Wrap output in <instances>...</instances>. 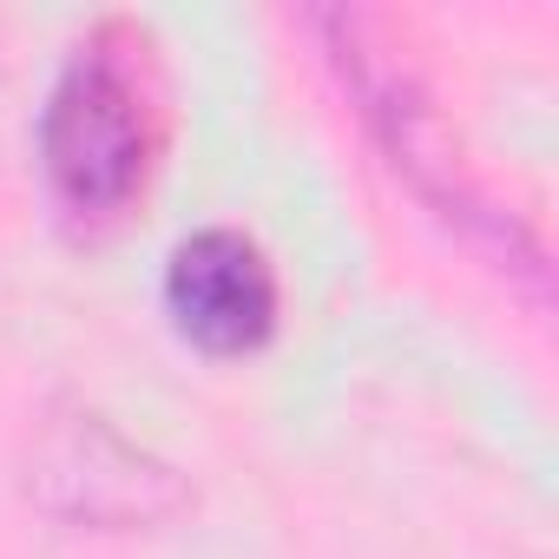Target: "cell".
I'll use <instances>...</instances> for the list:
<instances>
[{
    "mask_svg": "<svg viewBox=\"0 0 559 559\" xmlns=\"http://www.w3.org/2000/svg\"><path fill=\"white\" fill-rule=\"evenodd\" d=\"M40 152H47L53 191L86 217H106L139 191L152 132H145V99L119 60H106L93 47L60 73V86L47 99Z\"/></svg>",
    "mask_w": 559,
    "mask_h": 559,
    "instance_id": "cell-1",
    "label": "cell"
},
{
    "mask_svg": "<svg viewBox=\"0 0 559 559\" xmlns=\"http://www.w3.org/2000/svg\"><path fill=\"white\" fill-rule=\"evenodd\" d=\"M165 310L204 356H243L276 323L270 263L237 230H198L171 250L165 270Z\"/></svg>",
    "mask_w": 559,
    "mask_h": 559,
    "instance_id": "cell-2",
    "label": "cell"
}]
</instances>
